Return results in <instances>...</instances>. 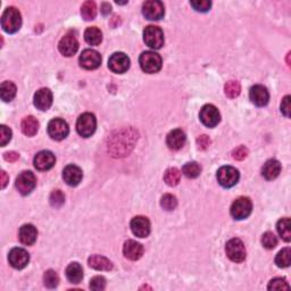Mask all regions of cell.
I'll return each mask as SVG.
<instances>
[{"instance_id":"obj_1","label":"cell","mask_w":291,"mask_h":291,"mask_svg":"<svg viewBox=\"0 0 291 291\" xmlns=\"http://www.w3.org/2000/svg\"><path fill=\"white\" fill-rule=\"evenodd\" d=\"M22 16L21 13L15 7H8L2 13L1 28L7 33H15L21 29Z\"/></svg>"},{"instance_id":"obj_2","label":"cell","mask_w":291,"mask_h":291,"mask_svg":"<svg viewBox=\"0 0 291 291\" xmlns=\"http://www.w3.org/2000/svg\"><path fill=\"white\" fill-rule=\"evenodd\" d=\"M139 64H140L143 72L154 74L162 68V58L154 52H145L139 58Z\"/></svg>"},{"instance_id":"obj_3","label":"cell","mask_w":291,"mask_h":291,"mask_svg":"<svg viewBox=\"0 0 291 291\" xmlns=\"http://www.w3.org/2000/svg\"><path fill=\"white\" fill-rule=\"evenodd\" d=\"M143 41L151 49H161L164 45V33L158 26L149 25L143 30Z\"/></svg>"},{"instance_id":"obj_4","label":"cell","mask_w":291,"mask_h":291,"mask_svg":"<svg viewBox=\"0 0 291 291\" xmlns=\"http://www.w3.org/2000/svg\"><path fill=\"white\" fill-rule=\"evenodd\" d=\"M97 127V119L94 114L84 113L77 118L76 131L81 137L89 138L95 133Z\"/></svg>"},{"instance_id":"obj_5","label":"cell","mask_w":291,"mask_h":291,"mask_svg":"<svg viewBox=\"0 0 291 291\" xmlns=\"http://www.w3.org/2000/svg\"><path fill=\"white\" fill-rule=\"evenodd\" d=\"M217 181L224 188H231L238 183L239 171L232 166H223L217 171Z\"/></svg>"},{"instance_id":"obj_6","label":"cell","mask_w":291,"mask_h":291,"mask_svg":"<svg viewBox=\"0 0 291 291\" xmlns=\"http://www.w3.org/2000/svg\"><path fill=\"white\" fill-rule=\"evenodd\" d=\"M253 203L248 197H240L231 206V215L234 220H244L250 215Z\"/></svg>"},{"instance_id":"obj_7","label":"cell","mask_w":291,"mask_h":291,"mask_svg":"<svg viewBox=\"0 0 291 291\" xmlns=\"http://www.w3.org/2000/svg\"><path fill=\"white\" fill-rule=\"evenodd\" d=\"M37 185V177L31 171H24L16 178V188L23 196L30 195Z\"/></svg>"},{"instance_id":"obj_8","label":"cell","mask_w":291,"mask_h":291,"mask_svg":"<svg viewBox=\"0 0 291 291\" xmlns=\"http://www.w3.org/2000/svg\"><path fill=\"white\" fill-rule=\"evenodd\" d=\"M226 251L228 257L234 263H241L246 259V248L240 239H231L228 241Z\"/></svg>"},{"instance_id":"obj_9","label":"cell","mask_w":291,"mask_h":291,"mask_svg":"<svg viewBox=\"0 0 291 291\" xmlns=\"http://www.w3.org/2000/svg\"><path fill=\"white\" fill-rule=\"evenodd\" d=\"M142 14L147 19L150 21H158L163 18L165 14V8L162 1L158 0H149L142 5Z\"/></svg>"},{"instance_id":"obj_10","label":"cell","mask_w":291,"mask_h":291,"mask_svg":"<svg viewBox=\"0 0 291 291\" xmlns=\"http://www.w3.org/2000/svg\"><path fill=\"white\" fill-rule=\"evenodd\" d=\"M69 132L68 124L61 118H54L48 124V134L56 141H60L67 137Z\"/></svg>"},{"instance_id":"obj_11","label":"cell","mask_w":291,"mask_h":291,"mask_svg":"<svg viewBox=\"0 0 291 291\" xmlns=\"http://www.w3.org/2000/svg\"><path fill=\"white\" fill-rule=\"evenodd\" d=\"M200 121L207 127H214L221 121V114L214 105H205L200 110Z\"/></svg>"},{"instance_id":"obj_12","label":"cell","mask_w":291,"mask_h":291,"mask_svg":"<svg viewBox=\"0 0 291 291\" xmlns=\"http://www.w3.org/2000/svg\"><path fill=\"white\" fill-rule=\"evenodd\" d=\"M81 67L85 69H96L102 64V56L94 49H85L79 58Z\"/></svg>"},{"instance_id":"obj_13","label":"cell","mask_w":291,"mask_h":291,"mask_svg":"<svg viewBox=\"0 0 291 291\" xmlns=\"http://www.w3.org/2000/svg\"><path fill=\"white\" fill-rule=\"evenodd\" d=\"M108 67L117 74L125 73L130 68V58L123 53H115L110 57Z\"/></svg>"},{"instance_id":"obj_14","label":"cell","mask_w":291,"mask_h":291,"mask_svg":"<svg viewBox=\"0 0 291 291\" xmlns=\"http://www.w3.org/2000/svg\"><path fill=\"white\" fill-rule=\"evenodd\" d=\"M8 261L11 266L16 270H22L28 266L30 262V255L23 248H14L9 251Z\"/></svg>"},{"instance_id":"obj_15","label":"cell","mask_w":291,"mask_h":291,"mask_svg":"<svg viewBox=\"0 0 291 291\" xmlns=\"http://www.w3.org/2000/svg\"><path fill=\"white\" fill-rule=\"evenodd\" d=\"M34 166L39 171H48L54 168L56 163V157L52 151L49 150H42L38 153L34 157Z\"/></svg>"},{"instance_id":"obj_16","label":"cell","mask_w":291,"mask_h":291,"mask_svg":"<svg viewBox=\"0 0 291 291\" xmlns=\"http://www.w3.org/2000/svg\"><path fill=\"white\" fill-rule=\"evenodd\" d=\"M58 49H59L61 55H64L66 57H71L74 55L77 52V49H79V41H77L75 36L68 33L61 38L59 45H58Z\"/></svg>"},{"instance_id":"obj_17","label":"cell","mask_w":291,"mask_h":291,"mask_svg":"<svg viewBox=\"0 0 291 291\" xmlns=\"http://www.w3.org/2000/svg\"><path fill=\"white\" fill-rule=\"evenodd\" d=\"M131 230L139 238H146L150 233V222L145 216H135L131 221Z\"/></svg>"},{"instance_id":"obj_18","label":"cell","mask_w":291,"mask_h":291,"mask_svg":"<svg viewBox=\"0 0 291 291\" xmlns=\"http://www.w3.org/2000/svg\"><path fill=\"white\" fill-rule=\"evenodd\" d=\"M249 97H250L251 103L255 104L256 106L258 107L266 106L270 100L269 91H267V89L264 87V85H261V84H256L254 85V87H251Z\"/></svg>"},{"instance_id":"obj_19","label":"cell","mask_w":291,"mask_h":291,"mask_svg":"<svg viewBox=\"0 0 291 291\" xmlns=\"http://www.w3.org/2000/svg\"><path fill=\"white\" fill-rule=\"evenodd\" d=\"M83 173L79 166L76 165H67L63 171L64 181L71 187H75L82 181Z\"/></svg>"},{"instance_id":"obj_20","label":"cell","mask_w":291,"mask_h":291,"mask_svg":"<svg viewBox=\"0 0 291 291\" xmlns=\"http://www.w3.org/2000/svg\"><path fill=\"white\" fill-rule=\"evenodd\" d=\"M53 104V94L47 88H42L34 95V106L40 111H47Z\"/></svg>"},{"instance_id":"obj_21","label":"cell","mask_w":291,"mask_h":291,"mask_svg":"<svg viewBox=\"0 0 291 291\" xmlns=\"http://www.w3.org/2000/svg\"><path fill=\"white\" fill-rule=\"evenodd\" d=\"M123 254L127 259H130V261H138V259H140L143 255L142 244L134 241V240H127V241L124 243Z\"/></svg>"},{"instance_id":"obj_22","label":"cell","mask_w":291,"mask_h":291,"mask_svg":"<svg viewBox=\"0 0 291 291\" xmlns=\"http://www.w3.org/2000/svg\"><path fill=\"white\" fill-rule=\"evenodd\" d=\"M185 141H187L185 133L180 129L171 131L166 138V143H168L169 148L172 150H180L185 145Z\"/></svg>"},{"instance_id":"obj_23","label":"cell","mask_w":291,"mask_h":291,"mask_svg":"<svg viewBox=\"0 0 291 291\" xmlns=\"http://www.w3.org/2000/svg\"><path fill=\"white\" fill-rule=\"evenodd\" d=\"M38 236V231L32 224H24L18 232L19 241L25 246H32L36 242Z\"/></svg>"},{"instance_id":"obj_24","label":"cell","mask_w":291,"mask_h":291,"mask_svg":"<svg viewBox=\"0 0 291 291\" xmlns=\"http://www.w3.org/2000/svg\"><path fill=\"white\" fill-rule=\"evenodd\" d=\"M281 172V164L280 162L277 160H270L264 164L262 169V175L266 178V180H274L279 176Z\"/></svg>"},{"instance_id":"obj_25","label":"cell","mask_w":291,"mask_h":291,"mask_svg":"<svg viewBox=\"0 0 291 291\" xmlns=\"http://www.w3.org/2000/svg\"><path fill=\"white\" fill-rule=\"evenodd\" d=\"M89 266L97 271H111L113 269V263L110 259L100 255H92L88 259Z\"/></svg>"},{"instance_id":"obj_26","label":"cell","mask_w":291,"mask_h":291,"mask_svg":"<svg viewBox=\"0 0 291 291\" xmlns=\"http://www.w3.org/2000/svg\"><path fill=\"white\" fill-rule=\"evenodd\" d=\"M66 278L71 283H80L83 279V269L79 263H71L66 269Z\"/></svg>"},{"instance_id":"obj_27","label":"cell","mask_w":291,"mask_h":291,"mask_svg":"<svg viewBox=\"0 0 291 291\" xmlns=\"http://www.w3.org/2000/svg\"><path fill=\"white\" fill-rule=\"evenodd\" d=\"M21 129L22 132L28 137H33L34 134H37L39 130V122L37 118H34L33 116H28V117L23 118L21 123Z\"/></svg>"},{"instance_id":"obj_28","label":"cell","mask_w":291,"mask_h":291,"mask_svg":"<svg viewBox=\"0 0 291 291\" xmlns=\"http://www.w3.org/2000/svg\"><path fill=\"white\" fill-rule=\"evenodd\" d=\"M84 40L91 46H98L103 41V33L98 28L91 26L84 31Z\"/></svg>"},{"instance_id":"obj_29","label":"cell","mask_w":291,"mask_h":291,"mask_svg":"<svg viewBox=\"0 0 291 291\" xmlns=\"http://www.w3.org/2000/svg\"><path fill=\"white\" fill-rule=\"evenodd\" d=\"M0 95H1V99L3 102H11L15 98V96H16V85L13 82L6 81L0 87Z\"/></svg>"},{"instance_id":"obj_30","label":"cell","mask_w":291,"mask_h":291,"mask_svg":"<svg viewBox=\"0 0 291 291\" xmlns=\"http://www.w3.org/2000/svg\"><path fill=\"white\" fill-rule=\"evenodd\" d=\"M290 220L288 217H285V219H281L278 222V232L280 234L281 238L285 240V241L289 242L291 240V229H290Z\"/></svg>"},{"instance_id":"obj_31","label":"cell","mask_w":291,"mask_h":291,"mask_svg":"<svg viewBox=\"0 0 291 291\" xmlns=\"http://www.w3.org/2000/svg\"><path fill=\"white\" fill-rule=\"evenodd\" d=\"M81 15L85 21H92L97 15V6L94 1H85L81 7Z\"/></svg>"},{"instance_id":"obj_32","label":"cell","mask_w":291,"mask_h":291,"mask_svg":"<svg viewBox=\"0 0 291 291\" xmlns=\"http://www.w3.org/2000/svg\"><path fill=\"white\" fill-rule=\"evenodd\" d=\"M181 180V172L175 168L169 169L164 174V181L170 187H175Z\"/></svg>"},{"instance_id":"obj_33","label":"cell","mask_w":291,"mask_h":291,"mask_svg":"<svg viewBox=\"0 0 291 291\" xmlns=\"http://www.w3.org/2000/svg\"><path fill=\"white\" fill-rule=\"evenodd\" d=\"M291 263V251L290 248H285L279 251V254L275 257V264L281 269H285V267H288Z\"/></svg>"},{"instance_id":"obj_34","label":"cell","mask_w":291,"mask_h":291,"mask_svg":"<svg viewBox=\"0 0 291 291\" xmlns=\"http://www.w3.org/2000/svg\"><path fill=\"white\" fill-rule=\"evenodd\" d=\"M200 172H201V168L199 166V164H197L196 162L187 163V164L182 168V173L189 178L198 177L200 175Z\"/></svg>"},{"instance_id":"obj_35","label":"cell","mask_w":291,"mask_h":291,"mask_svg":"<svg viewBox=\"0 0 291 291\" xmlns=\"http://www.w3.org/2000/svg\"><path fill=\"white\" fill-rule=\"evenodd\" d=\"M224 92H226L227 97L233 99L236 98L241 92V87H240L239 82L236 81H229V82L224 85Z\"/></svg>"},{"instance_id":"obj_36","label":"cell","mask_w":291,"mask_h":291,"mask_svg":"<svg viewBox=\"0 0 291 291\" xmlns=\"http://www.w3.org/2000/svg\"><path fill=\"white\" fill-rule=\"evenodd\" d=\"M44 281H45V286L47 287L49 289H54L56 288L59 283V278H58V274L53 270H48L47 272L45 273L44 277Z\"/></svg>"},{"instance_id":"obj_37","label":"cell","mask_w":291,"mask_h":291,"mask_svg":"<svg viewBox=\"0 0 291 291\" xmlns=\"http://www.w3.org/2000/svg\"><path fill=\"white\" fill-rule=\"evenodd\" d=\"M161 206L165 209V211H173L177 206L176 198L170 193H166L162 197L161 199Z\"/></svg>"},{"instance_id":"obj_38","label":"cell","mask_w":291,"mask_h":291,"mask_svg":"<svg viewBox=\"0 0 291 291\" xmlns=\"http://www.w3.org/2000/svg\"><path fill=\"white\" fill-rule=\"evenodd\" d=\"M262 244L266 249H274L278 244V239L273 232H266L262 236Z\"/></svg>"},{"instance_id":"obj_39","label":"cell","mask_w":291,"mask_h":291,"mask_svg":"<svg viewBox=\"0 0 291 291\" xmlns=\"http://www.w3.org/2000/svg\"><path fill=\"white\" fill-rule=\"evenodd\" d=\"M50 205H52L53 207L55 208H59L64 205V201H65V197H64V193L60 191V190H55V191L52 192V195H50Z\"/></svg>"},{"instance_id":"obj_40","label":"cell","mask_w":291,"mask_h":291,"mask_svg":"<svg viewBox=\"0 0 291 291\" xmlns=\"http://www.w3.org/2000/svg\"><path fill=\"white\" fill-rule=\"evenodd\" d=\"M290 287L285 279L277 278L273 279L269 285V290H289Z\"/></svg>"},{"instance_id":"obj_41","label":"cell","mask_w":291,"mask_h":291,"mask_svg":"<svg viewBox=\"0 0 291 291\" xmlns=\"http://www.w3.org/2000/svg\"><path fill=\"white\" fill-rule=\"evenodd\" d=\"M190 5L193 7V9L197 11H200V13H206L209 10L212 6V2L208 1V0H196V1H191Z\"/></svg>"},{"instance_id":"obj_42","label":"cell","mask_w":291,"mask_h":291,"mask_svg":"<svg viewBox=\"0 0 291 291\" xmlns=\"http://www.w3.org/2000/svg\"><path fill=\"white\" fill-rule=\"evenodd\" d=\"M106 288V279L104 277H95L91 279L90 281V289L95 290V291H100V290H104Z\"/></svg>"},{"instance_id":"obj_43","label":"cell","mask_w":291,"mask_h":291,"mask_svg":"<svg viewBox=\"0 0 291 291\" xmlns=\"http://www.w3.org/2000/svg\"><path fill=\"white\" fill-rule=\"evenodd\" d=\"M11 139V130L6 125L0 126V145L5 147Z\"/></svg>"},{"instance_id":"obj_44","label":"cell","mask_w":291,"mask_h":291,"mask_svg":"<svg viewBox=\"0 0 291 291\" xmlns=\"http://www.w3.org/2000/svg\"><path fill=\"white\" fill-rule=\"evenodd\" d=\"M248 156V149L244 146H239L232 151V157L236 161H242Z\"/></svg>"},{"instance_id":"obj_45","label":"cell","mask_w":291,"mask_h":291,"mask_svg":"<svg viewBox=\"0 0 291 291\" xmlns=\"http://www.w3.org/2000/svg\"><path fill=\"white\" fill-rule=\"evenodd\" d=\"M197 146L198 148L201 150L207 149L208 147L211 146V139H209L207 135H200V137L197 139Z\"/></svg>"},{"instance_id":"obj_46","label":"cell","mask_w":291,"mask_h":291,"mask_svg":"<svg viewBox=\"0 0 291 291\" xmlns=\"http://www.w3.org/2000/svg\"><path fill=\"white\" fill-rule=\"evenodd\" d=\"M281 112L286 117L290 116V96H286L281 103Z\"/></svg>"},{"instance_id":"obj_47","label":"cell","mask_w":291,"mask_h":291,"mask_svg":"<svg viewBox=\"0 0 291 291\" xmlns=\"http://www.w3.org/2000/svg\"><path fill=\"white\" fill-rule=\"evenodd\" d=\"M3 157H5V160L8 162H16L19 158V155L17 153H15V151H9V153H6Z\"/></svg>"},{"instance_id":"obj_48","label":"cell","mask_w":291,"mask_h":291,"mask_svg":"<svg viewBox=\"0 0 291 291\" xmlns=\"http://www.w3.org/2000/svg\"><path fill=\"white\" fill-rule=\"evenodd\" d=\"M8 181H9V177L7 176L6 172L5 171H1V188L2 189L6 187V184L8 183Z\"/></svg>"},{"instance_id":"obj_49","label":"cell","mask_w":291,"mask_h":291,"mask_svg":"<svg viewBox=\"0 0 291 291\" xmlns=\"http://www.w3.org/2000/svg\"><path fill=\"white\" fill-rule=\"evenodd\" d=\"M111 10H112V7H111L110 3L104 2L103 5H102V13H103L104 15H107V14H110V13H111Z\"/></svg>"}]
</instances>
